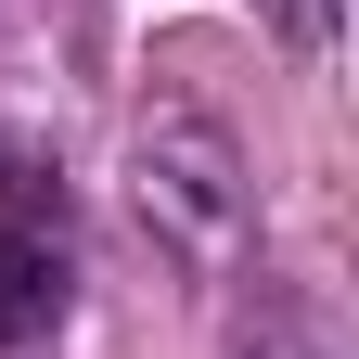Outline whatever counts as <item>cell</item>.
Here are the masks:
<instances>
[{
	"label": "cell",
	"mask_w": 359,
	"mask_h": 359,
	"mask_svg": "<svg viewBox=\"0 0 359 359\" xmlns=\"http://www.w3.org/2000/svg\"><path fill=\"white\" fill-rule=\"evenodd\" d=\"M231 359H334V334H321V308H308V295H283V283H257V308H244V334H231Z\"/></svg>",
	"instance_id": "cell-3"
},
{
	"label": "cell",
	"mask_w": 359,
	"mask_h": 359,
	"mask_svg": "<svg viewBox=\"0 0 359 359\" xmlns=\"http://www.w3.org/2000/svg\"><path fill=\"white\" fill-rule=\"evenodd\" d=\"M269 13H283V39H295V52H321V39H334V0H269Z\"/></svg>",
	"instance_id": "cell-4"
},
{
	"label": "cell",
	"mask_w": 359,
	"mask_h": 359,
	"mask_svg": "<svg viewBox=\"0 0 359 359\" xmlns=\"http://www.w3.org/2000/svg\"><path fill=\"white\" fill-rule=\"evenodd\" d=\"M128 218L167 269H231L244 257V142L218 128L205 103H154L128 128Z\"/></svg>",
	"instance_id": "cell-1"
},
{
	"label": "cell",
	"mask_w": 359,
	"mask_h": 359,
	"mask_svg": "<svg viewBox=\"0 0 359 359\" xmlns=\"http://www.w3.org/2000/svg\"><path fill=\"white\" fill-rule=\"evenodd\" d=\"M65 231H0V346L13 334H52L65 321Z\"/></svg>",
	"instance_id": "cell-2"
}]
</instances>
